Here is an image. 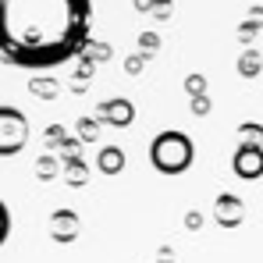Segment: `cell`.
<instances>
[{
  "mask_svg": "<svg viewBox=\"0 0 263 263\" xmlns=\"http://www.w3.org/2000/svg\"><path fill=\"white\" fill-rule=\"evenodd\" d=\"M92 71H96V64H92V61H86V57H79V61H75V75H71L75 92H86V82L92 79Z\"/></svg>",
  "mask_w": 263,
  "mask_h": 263,
  "instance_id": "14",
  "label": "cell"
},
{
  "mask_svg": "<svg viewBox=\"0 0 263 263\" xmlns=\"http://www.w3.org/2000/svg\"><path fill=\"white\" fill-rule=\"evenodd\" d=\"M110 53H114V50H110L107 43H96V40H89V43L82 46V53H79V57H86V61H92V64H100V61H110Z\"/></svg>",
  "mask_w": 263,
  "mask_h": 263,
  "instance_id": "16",
  "label": "cell"
},
{
  "mask_svg": "<svg viewBox=\"0 0 263 263\" xmlns=\"http://www.w3.org/2000/svg\"><path fill=\"white\" fill-rule=\"evenodd\" d=\"M189 107H192V114H196V118H206L214 103H210V96H192V103H189Z\"/></svg>",
  "mask_w": 263,
  "mask_h": 263,
  "instance_id": "22",
  "label": "cell"
},
{
  "mask_svg": "<svg viewBox=\"0 0 263 263\" xmlns=\"http://www.w3.org/2000/svg\"><path fill=\"white\" fill-rule=\"evenodd\" d=\"M96 121L100 125H110V128H128L135 121V103L125 96H110L96 107Z\"/></svg>",
  "mask_w": 263,
  "mask_h": 263,
  "instance_id": "4",
  "label": "cell"
},
{
  "mask_svg": "<svg viewBox=\"0 0 263 263\" xmlns=\"http://www.w3.org/2000/svg\"><path fill=\"white\" fill-rule=\"evenodd\" d=\"M185 92H189V100L192 96H206V75H189L185 79Z\"/></svg>",
  "mask_w": 263,
  "mask_h": 263,
  "instance_id": "19",
  "label": "cell"
},
{
  "mask_svg": "<svg viewBox=\"0 0 263 263\" xmlns=\"http://www.w3.org/2000/svg\"><path fill=\"white\" fill-rule=\"evenodd\" d=\"M185 228H189V231H199V228H203V214H199V210H189V214H185Z\"/></svg>",
  "mask_w": 263,
  "mask_h": 263,
  "instance_id": "24",
  "label": "cell"
},
{
  "mask_svg": "<svg viewBox=\"0 0 263 263\" xmlns=\"http://www.w3.org/2000/svg\"><path fill=\"white\" fill-rule=\"evenodd\" d=\"M53 153H57V160H61V164H68V160H79V157H82V142H79L75 135H64V142H61Z\"/></svg>",
  "mask_w": 263,
  "mask_h": 263,
  "instance_id": "15",
  "label": "cell"
},
{
  "mask_svg": "<svg viewBox=\"0 0 263 263\" xmlns=\"http://www.w3.org/2000/svg\"><path fill=\"white\" fill-rule=\"evenodd\" d=\"M260 71H263V57L256 50H246V53L238 57V75H242V79H256Z\"/></svg>",
  "mask_w": 263,
  "mask_h": 263,
  "instance_id": "13",
  "label": "cell"
},
{
  "mask_svg": "<svg viewBox=\"0 0 263 263\" xmlns=\"http://www.w3.org/2000/svg\"><path fill=\"white\" fill-rule=\"evenodd\" d=\"M25 146H29V118H25V110L11 107V103H0V160L18 157Z\"/></svg>",
  "mask_w": 263,
  "mask_h": 263,
  "instance_id": "3",
  "label": "cell"
},
{
  "mask_svg": "<svg viewBox=\"0 0 263 263\" xmlns=\"http://www.w3.org/2000/svg\"><path fill=\"white\" fill-rule=\"evenodd\" d=\"M139 46H142V57H149V53H157V50H160V36H157V32H142Z\"/></svg>",
  "mask_w": 263,
  "mask_h": 263,
  "instance_id": "21",
  "label": "cell"
},
{
  "mask_svg": "<svg viewBox=\"0 0 263 263\" xmlns=\"http://www.w3.org/2000/svg\"><path fill=\"white\" fill-rule=\"evenodd\" d=\"M214 220H217L224 231H235L246 224V203L235 196V192H220L214 199Z\"/></svg>",
  "mask_w": 263,
  "mask_h": 263,
  "instance_id": "7",
  "label": "cell"
},
{
  "mask_svg": "<svg viewBox=\"0 0 263 263\" xmlns=\"http://www.w3.org/2000/svg\"><path fill=\"white\" fill-rule=\"evenodd\" d=\"M36 178H40V181L61 178V160H57V153H40V157H36Z\"/></svg>",
  "mask_w": 263,
  "mask_h": 263,
  "instance_id": "11",
  "label": "cell"
},
{
  "mask_svg": "<svg viewBox=\"0 0 263 263\" xmlns=\"http://www.w3.org/2000/svg\"><path fill=\"white\" fill-rule=\"evenodd\" d=\"M29 92H32L36 100H57L61 86H57V79H50V75H32V79H29Z\"/></svg>",
  "mask_w": 263,
  "mask_h": 263,
  "instance_id": "10",
  "label": "cell"
},
{
  "mask_svg": "<svg viewBox=\"0 0 263 263\" xmlns=\"http://www.w3.org/2000/svg\"><path fill=\"white\" fill-rule=\"evenodd\" d=\"M61 175H64V181L71 189H82V185H89V164L82 157L79 160H68V164H61Z\"/></svg>",
  "mask_w": 263,
  "mask_h": 263,
  "instance_id": "9",
  "label": "cell"
},
{
  "mask_svg": "<svg viewBox=\"0 0 263 263\" xmlns=\"http://www.w3.org/2000/svg\"><path fill=\"white\" fill-rule=\"evenodd\" d=\"M125 164H128V157H125L121 146H100V153H96V171L100 175L114 178V175L125 171Z\"/></svg>",
  "mask_w": 263,
  "mask_h": 263,
  "instance_id": "8",
  "label": "cell"
},
{
  "mask_svg": "<svg viewBox=\"0 0 263 263\" xmlns=\"http://www.w3.org/2000/svg\"><path fill=\"white\" fill-rule=\"evenodd\" d=\"M79 228H82V220H79L75 210H68V206L53 210L50 220H46V235H50L57 246H71V242L79 238Z\"/></svg>",
  "mask_w": 263,
  "mask_h": 263,
  "instance_id": "5",
  "label": "cell"
},
{
  "mask_svg": "<svg viewBox=\"0 0 263 263\" xmlns=\"http://www.w3.org/2000/svg\"><path fill=\"white\" fill-rule=\"evenodd\" d=\"M157 263H175V249L171 246H160L157 249Z\"/></svg>",
  "mask_w": 263,
  "mask_h": 263,
  "instance_id": "25",
  "label": "cell"
},
{
  "mask_svg": "<svg viewBox=\"0 0 263 263\" xmlns=\"http://www.w3.org/2000/svg\"><path fill=\"white\" fill-rule=\"evenodd\" d=\"M64 135H68V132H64V125H46V128H43V146H46V153H53V149L64 142Z\"/></svg>",
  "mask_w": 263,
  "mask_h": 263,
  "instance_id": "18",
  "label": "cell"
},
{
  "mask_svg": "<svg viewBox=\"0 0 263 263\" xmlns=\"http://www.w3.org/2000/svg\"><path fill=\"white\" fill-rule=\"evenodd\" d=\"M231 171H235V178H242V181L263 178V146L242 142V146L235 149V157H231Z\"/></svg>",
  "mask_w": 263,
  "mask_h": 263,
  "instance_id": "6",
  "label": "cell"
},
{
  "mask_svg": "<svg viewBox=\"0 0 263 263\" xmlns=\"http://www.w3.org/2000/svg\"><path fill=\"white\" fill-rule=\"evenodd\" d=\"M196 160V142L178 128H167L153 135L149 142V164L157 175H185Z\"/></svg>",
  "mask_w": 263,
  "mask_h": 263,
  "instance_id": "2",
  "label": "cell"
},
{
  "mask_svg": "<svg viewBox=\"0 0 263 263\" xmlns=\"http://www.w3.org/2000/svg\"><path fill=\"white\" fill-rule=\"evenodd\" d=\"M11 238V210H7V203L0 199V246Z\"/></svg>",
  "mask_w": 263,
  "mask_h": 263,
  "instance_id": "20",
  "label": "cell"
},
{
  "mask_svg": "<svg viewBox=\"0 0 263 263\" xmlns=\"http://www.w3.org/2000/svg\"><path fill=\"white\" fill-rule=\"evenodd\" d=\"M92 0H0V61L50 71L89 43Z\"/></svg>",
  "mask_w": 263,
  "mask_h": 263,
  "instance_id": "1",
  "label": "cell"
},
{
  "mask_svg": "<svg viewBox=\"0 0 263 263\" xmlns=\"http://www.w3.org/2000/svg\"><path fill=\"white\" fill-rule=\"evenodd\" d=\"M238 139L249 142V146H263V125L260 121H242L238 125Z\"/></svg>",
  "mask_w": 263,
  "mask_h": 263,
  "instance_id": "17",
  "label": "cell"
},
{
  "mask_svg": "<svg viewBox=\"0 0 263 263\" xmlns=\"http://www.w3.org/2000/svg\"><path fill=\"white\" fill-rule=\"evenodd\" d=\"M75 139L79 142H100V121L96 118H75Z\"/></svg>",
  "mask_w": 263,
  "mask_h": 263,
  "instance_id": "12",
  "label": "cell"
},
{
  "mask_svg": "<svg viewBox=\"0 0 263 263\" xmlns=\"http://www.w3.org/2000/svg\"><path fill=\"white\" fill-rule=\"evenodd\" d=\"M142 64H146V57H142V53L128 57V61H125V75H132V79H135V75H142Z\"/></svg>",
  "mask_w": 263,
  "mask_h": 263,
  "instance_id": "23",
  "label": "cell"
},
{
  "mask_svg": "<svg viewBox=\"0 0 263 263\" xmlns=\"http://www.w3.org/2000/svg\"><path fill=\"white\" fill-rule=\"evenodd\" d=\"M253 36H256V22H249V25H242V29H238V40H242V43H249Z\"/></svg>",
  "mask_w": 263,
  "mask_h": 263,
  "instance_id": "26",
  "label": "cell"
}]
</instances>
